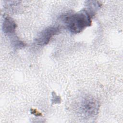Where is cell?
<instances>
[{
  "instance_id": "cell-3",
  "label": "cell",
  "mask_w": 123,
  "mask_h": 123,
  "mask_svg": "<svg viewBox=\"0 0 123 123\" xmlns=\"http://www.w3.org/2000/svg\"><path fill=\"white\" fill-rule=\"evenodd\" d=\"M98 107L99 105L97 101L92 97H86L82 101L83 111L87 115L92 116L96 114Z\"/></svg>"
},
{
  "instance_id": "cell-6",
  "label": "cell",
  "mask_w": 123,
  "mask_h": 123,
  "mask_svg": "<svg viewBox=\"0 0 123 123\" xmlns=\"http://www.w3.org/2000/svg\"><path fill=\"white\" fill-rule=\"evenodd\" d=\"M31 112H32V113L34 114V115H36V116L41 115V114L40 113H39L38 111H37L36 110L32 109V110H31Z\"/></svg>"
},
{
  "instance_id": "cell-5",
  "label": "cell",
  "mask_w": 123,
  "mask_h": 123,
  "mask_svg": "<svg viewBox=\"0 0 123 123\" xmlns=\"http://www.w3.org/2000/svg\"><path fill=\"white\" fill-rule=\"evenodd\" d=\"M53 99H54V100H54V103H56H56H58V100L59 101H61V98L59 96H58L56 95V94L55 93V96H53Z\"/></svg>"
},
{
  "instance_id": "cell-1",
  "label": "cell",
  "mask_w": 123,
  "mask_h": 123,
  "mask_svg": "<svg viewBox=\"0 0 123 123\" xmlns=\"http://www.w3.org/2000/svg\"><path fill=\"white\" fill-rule=\"evenodd\" d=\"M63 19L68 30L74 34L81 32L92 23L90 15L86 10L67 15Z\"/></svg>"
},
{
  "instance_id": "cell-2",
  "label": "cell",
  "mask_w": 123,
  "mask_h": 123,
  "mask_svg": "<svg viewBox=\"0 0 123 123\" xmlns=\"http://www.w3.org/2000/svg\"><path fill=\"white\" fill-rule=\"evenodd\" d=\"M59 31L58 26H53L48 27L38 35L35 40L36 43L40 46H43L47 44L50 38Z\"/></svg>"
},
{
  "instance_id": "cell-4",
  "label": "cell",
  "mask_w": 123,
  "mask_h": 123,
  "mask_svg": "<svg viewBox=\"0 0 123 123\" xmlns=\"http://www.w3.org/2000/svg\"><path fill=\"white\" fill-rule=\"evenodd\" d=\"M16 28V24L14 21L10 16H6L2 24V29L4 33L12 34L14 32Z\"/></svg>"
}]
</instances>
